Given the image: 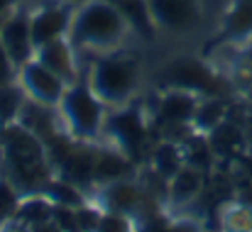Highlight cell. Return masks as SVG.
Here are the masks:
<instances>
[{"label": "cell", "mask_w": 252, "mask_h": 232, "mask_svg": "<svg viewBox=\"0 0 252 232\" xmlns=\"http://www.w3.org/2000/svg\"><path fill=\"white\" fill-rule=\"evenodd\" d=\"M130 32H132L130 25L125 22V17L120 15V10L113 2L86 0L74 12L69 42L74 44L79 57L81 54L95 57V54L123 49Z\"/></svg>", "instance_id": "6da1fadb"}, {"label": "cell", "mask_w": 252, "mask_h": 232, "mask_svg": "<svg viewBox=\"0 0 252 232\" xmlns=\"http://www.w3.org/2000/svg\"><path fill=\"white\" fill-rule=\"evenodd\" d=\"M84 78L108 108H118L135 100L142 81V66L130 54L115 49L91 57Z\"/></svg>", "instance_id": "7a4b0ae2"}, {"label": "cell", "mask_w": 252, "mask_h": 232, "mask_svg": "<svg viewBox=\"0 0 252 232\" xmlns=\"http://www.w3.org/2000/svg\"><path fill=\"white\" fill-rule=\"evenodd\" d=\"M59 117L64 122V132L81 142H95L103 135L108 105L95 95V90L88 86L86 78L71 83L59 103Z\"/></svg>", "instance_id": "3957f363"}, {"label": "cell", "mask_w": 252, "mask_h": 232, "mask_svg": "<svg viewBox=\"0 0 252 232\" xmlns=\"http://www.w3.org/2000/svg\"><path fill=\"white\" fill-rule=\"evenodd\" d=\"M103 135L110 140L113 147H118L120 152H125L130 159L137 161L150 140V122H147L145 108L132 100L125 105L110 108Z\"/></svg>", "instance_id": "277c9868"}, {"label": "cell", "mask_w": 252, "mask_h": 232, "mask_svg": "<svg viewBox=\"0 0 252 232\" xmlns=\"http://www.w3.org/2000/svg\"><path fill=\"white\" fill-rule=\"evenodd\" d=\"M74 12H76V5H71L66 0H52V2H44V5L30 10V29H32L34 49H39L42 44H49L54 39L69 37Z\"/></svg>", "instance_id": "5b68a950"}, {"label": "cell", "mask_w": 252, "mask_h": 232, "mask_svg": "<svg viewBox=\"0 0 252 232\" xmlns=\"http://www.w3.org/2000/svg\"><path fill=\"white\" fill-rule=\"evenodd\" d=\"M17 83L22 86V90L30 100L47 105V108H59V103L69 88L52 69H47L37 59H30L25 66L17 69Z\"/></svg>", "instance_id": "8992f818"}, {"label": "cell", "mask_w": 252, "mask_h": 232, "mask_svg": "<svg viewBox=\"0 0 252 232\" xmlns=\"http://www.w3.org/2000/svg\"><path fill=\"white\" fill-rule=\"evenodd\" d=\"M162 81L167 83V88H184V90H191L201 98L218 95L216 93V86H218L216 71L198 59L184 57V59L169 61L162 71Z\"/></svg>", "instance_id": "52a82bcc"}, {"label": "cell", "mask_w": 252, "mask_h": 232, "mask_svg": "<svg viewBox=\"0 0 252 232\" xmlns=\"http://www.w3.org/2000/svg\"><path fill=\"white\" fill-rule=\"evenodd\" d=\"M147 7L157 32L184 34L201 25L198 0H147Z\"/></svg>", "instance_id": "ba28073f"}, {"label": "cell", "mask_w": 252, "mask_h": 232, "mask_svg": "<svg viewBox=\"0 0 252 232\" xmlns=\"http://www.w3.org/2000/svg\"><path fill=\"white\" fill-rule=\"evenodd\" d=\"M0 44L12 59L15 69L25 66L30 59H34V42L30 29V10L15 7L0 20Z\"/></svg>", "instance_id": "9c48e42d"}, {"label": "cell", "mask_w": 252, "mask_h": 232, "mask_svg": "<svg viewBox=\"0 0 252 232\" xmlns=\"http://www.w3.org/2000/svg\"><path fill=\"white\" fill-rule=\"evenodd\" d=\"M95 198H98L100 210H113V213H123V215L132 218L140 213V208L145 203V188L140 183H135L132 178H120V181L98 186Z\"/></svg>", "instance_id": "30bf717a"}, {"label": "cell", "mask_w": 252, "mask_h": 232, "mask_svg": "<svg viewBox=\"0 0 252 232\" xmlns=\"http://www.w3.org/2000/svg\"><path fill=\"white\" fill-rule=\"evenodd\" d=\"M34 59L42 61L47 69H52L66 86H71V83H76L79 78H84L81 76V57H79V52L74 49V44L69 42V37L54 39V42H49V44H42V47L34 52Z\"/></svg>", "instance_id": "8fae6325"}, {"label": "cell", "mask_w": 252, "mask_h": 232, "mask_svg": "<svg viewBox=\"0 0 252 232\" xmlns=\"http://www.w3.org/2000/svg\"><path fill=\"white\" fill-rule=\"evenodd\" d=\"M201 95L184 90V88H167L157 103V120L164 127H191Z\"/></svg>", "instance_id": "7c38bea8"}, {"label": "cell", "mask_w": 252, "mask_h": 232, "mask_svg": "<svg viewBox=\"0 0 252 232\" xmlns=\"http://www.w3.org/2000/svg\"><path fill=\"white\" fill-rule=\"evenodd\" d=\"M120 178H135V159L120 152L118 147H98L95 149V166H93V186H105Z\"/></svg>", "instance_id": "4fadbf2b"}, {"label": "cell", "mask_w": 252, "mask_h": 232, "mask_svg": "<svg viewBox=\"0 0 252 232\" xmlns=\"http://www.w3.org/2000/svg\"><path fill=\"white\" fill-rule=\"evenodd\" d=\"M203 191V169L193 164H184L167 181V203L174 208L191 205Z\"/></svg>", "instance_id": "5bb4252c"}, {"label": "cell", "mask_w": 252, "mask_h": 232, "mask_svg": "<svg viewBox=\"0 0 252 232\" xmlns=\"http://www.w3.org/2000/svg\"><path fill=\"white\" fill-rule=\"evenodd\" d=\"M52 213H54V203L42 191H34V193L22 196L17 215L12 223H22V225L34 228V230H47L52 225Z\"/></svg>", "instance_id": "9a60e30c"}, {"label": "cell", "mask_w": 252, "mask_h": 232, "mask_svg": "<svg viewBox=\"0 0 252 232\" xmlns=\"http://www.w3.org/2000/svg\"><path fill=\"white\" fill-rule=\"evenodd\" d=\"M113 2L120 15L125 17V22L130 25V29L142 37V39H155L157 37V27L152 22V15H150V7H147V0H108Z\"/></svg>", "instance_id": "2e32d148"}, {"label": "cell", "mask_w": 252, "mask_h": 232, "mask_svg": "<svg viewBox=\"0 0 252 232\" xmlns=\"http://www.w3.org/2000/svg\"><path fill=\"white\" fill-rule=\"evenodd\" d=\"M223 37L245 42L252 37V0H233L223 17Z\"/></svg>", "instance_id": "e0dca14e"}, {"label": "cell", "mask_w": 252, "mask_h": 232, "mask_svg": "<svg viewBox=\"0 0 252 232\" xmlns=\"http://www.w3.org/2000/svg\"><path fill=\"white\" fill-rule=\"evenodd\" d=\"M42 193L54 203V205H64V208H81L86 205V188H81L79 183L64 178V176H49L42 186Z\"/></svg>", "instance_id": "ac0fdd59"}, {"label": "cell", "mask_w": 252, "mask_h": 232, "mask_svg": "<svg viewBox=\"0 0 252 232\" xmlns=\"http://www.w3.org/2000/svg\"><path fill=\"white\" fill-rule=\"evenodd\" d=\"M225 113H228V108H225L223 98H218V95L201 98L196 115H193V122H191L193 132H203V135L213 132L216 127H220L225 122Z\"/></svg>", "instance_id": "d6986e66"}, {"label": "cell", "mask_w": 252, "mask_h": 232, "mask_svg": "<svg viewBox=\"0 0 252 232\" xmlns=\"http://www.w3.org/2000/svg\"><path fill=\"white\" fill-rule=\"evenodd\" d=\"M150 161L155 174H159L162 178H171L184 164H186V154H184V145L181 142H162L150 152Z\"/></svg>", "instance_id": "ffe728a7"}, {"label": "cell", "mask_w": 252, "mask_h": 232, "mask_svg": "<svg viewBox=\"0 0 252 232\" xmlns=\"http://www.w3.org/2000/svg\"><path fill=\"white\" fill-rule=\"evenodd\" d=\"M25 103H27V95L17 81L0 86V127L15 125L22 115Z\"/></svg>", "instance_id": "44dd1931"}, {"label": "cell", "mask_w": 252, "mask_h": 232, "mask_svg": "<svg viewBox=\"0 0 252 232\" xmlns=\"http://www.w3.org/2000/svg\"><path fill=\"white\" fill-rule=\"evenodd\" d=\"M22 191L17 188V183L7 176H0V228L10 225L17 215L20 201H22Z\"/></svg>", "instance_id": "7402d4cb"}, {"label": "cell", "mask_w": 252, "mask_h": 232, "mask_svg": "<svg viewBox=\"0 0 252 232\" xmlns=\"http://www.w3.org/2000/svg\"><path fill=\"white\" fill-rule=\"evenodd\" d=\"M132 218L123 215V213H113V210H100V220H98V232H125L130 230Z\"/></svg>", "instance_id": "603a6c76"}, {"label": "cell", "mask_w": 252, "mask_h": 232, "mask_svg": "<svg viewBox=\"0 0 252 232\" xmlns=\"http://www.w3.org/2000/svg\"><path fill=\"white\" fill-rule=\"evenodd\" d=\"M235 76H240L252 88V47L243 49L235 59Z\"/></svg>", "instance_id": "cb8c5ba5"}, {"label": "cell", "mask_w": 252, "mask_h": 232, "mask_svg": "<svg viewBox=\"0 0 252 232\" xmlns=\"http://www.w3.org/2000/svg\"><path fill=\"white\" fill-rule=\"evenodd\" d=\"M20 2H22V0H0V20H2L7 12H12L15 7H20Z\"/></svg>", "instance_id": "d4e9b609"}]
</instances>
